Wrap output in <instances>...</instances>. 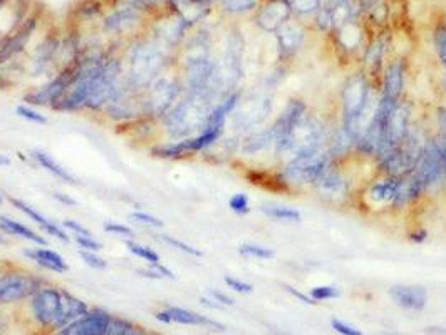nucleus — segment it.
<instances>
[{
	"mask_svg": "<svg viewBox=\"0 0 446 335\" xmlns=\"http://www.w3.org/2000/svg\"><path fill=\"white\" fill-rule=\"evenodd\" d=\"M14 314L17 315V321L25 327L29 335H49L56 332L63 327V287L47 281L24 303L14 308Z\"/></svg>",
	"mask_w": 446,
	"mask_h": 335,
	"instance_id": "nucleus-1",
	"label": "nucleus"
},
{
	"mask_svg": "<svg viewBox=\"0 0 446 335\" xmlns=\"http://www.w3.org/2000/svg\"><path fill=\"white\" fill-rule=\"evenodd\" d=\"M47 281L30 270L0 262V310L17 308Z\"/></svg>",
	"mask_w": 446,
	"mask_h": 335,
	"instance_id": "nucleus-2",
	"label": "nucleus"
},
{
	"mask_svg": "<svg viewBox=\"0 0 446 335\" xmlns=\"http://www.w3.org/2000/svg\"><path fill=\"white\" fill-rule=\"evenodd\" d=\"M324 144H326V129H324V124L315 116L304 114L292 126L291 131L284 136V139L277 144L276 151L277 156L292 159L299 154L321 150V148H324Z\"/></svg>",
	"mask_w": 446,
	"mask_h": 335,
	"instance_id": "nucleus-3",
	"label": "nucleus"
},
{
	"mask_svg": "<svg viewBox=\"0 0 446 335\" xmlns=\"http://www.w3.org/2000/svg\"><path fill=\"white\" fill-rule=\"evenodd\" d=\"M183 86L180 74H159L146 89L141 93L143 99V116L161 121V117L180 101Z\"/></svg>",
	"mask_w": 446,
	"mask_h": 335,
	"instance_id": "nucleus-4",
	"label": "nucleus"
},
{
	"mask_svg": "<svg viewBox=\"0 0 446 335\" xmlns=\"http://www.w3.org/2000/svg\"><path fill=\"white\" fill-rule=\"evenodd\" d=\"M331 161L333 159H331L327 148L299 154L285 163L284 170H282V180H284L285 186L314 185Z\"/></svg>",
	"mask_w": 446,
	"mask_h": 335,
	"instance_id": "nucleus-5",
	"label": "nucleus"
},
{
	"mask_svg": "<svg viewBox=\"0 0 446 335\" xmlns=\"http://www.w3.org/2000/svg\"><path fill=\"white\" fill-rule=\"evenodd\" d=\"M413 173L419 183H421L425 192H428L432 188H438L441 183L446 181V170L436 139L426 141Z\"/></svg>",
	"mask_w": 446,
	"mask_h": 335,
	"instance_id": "nucleus-6",
	"label": "nucleus"
},
{
	"mask_svg": "<svg viewBox=\"0 0 446 335\" xmlns=\"http://www.w3.org/2000/svg\"><path fill=\"white\" fill-rule=\"evenodd\" d=\"M399 178L383 176L371 181L361 193V203L368 211H383L394 207Z\"/></svg>",
	"mask_w": 446,
	"mask_h": 335,
	"instance_id": "nucleus-7",
	"label": "nucleus"
},
{
	"mask_svg": "<svg viewBox=\"0 0 446 335\" xmlns=\"http://www.w3.org/2000/svg\"><path fill=\"white\" fill-rule=\"evenodd\" d=\"M71 84V67L66 66L54 76L49 82L34 87L27 94H24V101L30 106H42V108H54L60 97L66 94Z\"/></svg>",
	"mask_w": 446,
	"mask_h": 335,
	"instance_id": "nucleus-8",
	"label": "nucleus"
},
{
	"mask_svg": "<svg viewBox=\"0 0 446 335\" xmlns=\"http://www.w3.org/2000/svg\"><path fill=\"white\" fill-rule=\"evenodd\" d=\"M114 315L102 307H91L81 319L49 335H108Z\"/></svg>",
	"mask_w": 446,
	"mask_h": 335,
	"instance_id": "nucleus-9",
	"label": "nucleus"
},
{
	"mask_svg": "<svg viewBox=\"0 0 446 335\" xmlns=\"http://www.w3.org/2000/svg\"><path fill=\"white\" fill-rule=\"evenodd\" d=\"M155 319L158 322L166 323V325L178 323V325L203 327V329L215 330V332H225V330H227V325H223L222 322L213 321V319L207 317V315H201L198 314V312L188 310V308L177 307V305H166L159 308V310L155 314Z\"/></svg>",
	"mask_w": 446,
	"mask_h": 335,
	"instance_id": "nucleus-10",
	"label": "nucleus"
},
{
	"mask_svg": "<svg viewBox=\"0 0 446 335\" xmlns=\"http://www.w3.org/2000/svg\"><path fill=\"white\" fill-rule=\"evenodd\" d=\"M314 186L319 196H322L327 201H333V203H341L350 195V183L348 176L339 168H335L333 161L327 165L321 176L315 180Z\"/></svg>",
	"mask_w": 446,
	"mask_h": 335,
	"instance_id": "nucleus-11",
	"label": "nucleus"
},
{
	"mask_svg": "<svg viewBox=\"0 0 446 335\" xmlns=\"http://www.w3.org/2000/svg\"><path fill=\"white\" fill-rule=\"evenodd\" d=\"M388 293L392 302L405 310L421 312L428 303V292L419 285H394Z\"/></svg>",
	"mask_w": 446,
	"mask_h": 335,
	"instance_id": "nucleus-12",
	"label": "nucleus"
},
{
	"mask_svg": "<svg viewBox=\"0 0 446 335\" xmlns=\"http://www.w3.org/2000/svg\"><path fill=\"white\" fill-rule=\"evenodd\" d=\"M7 200H9V203L12 205L14 208H17L19 211H22L24 215H27L30 220H34V222H36L42 228V231H45L47 235H51L52 238H57L59 242H63V243H69L71 242L69 235L66 233V228H63L60 224L54 223L52 220L45 218V216L42 215V213L37 211L36 208L30 207V205L25 203V201L19 200V198H12V196H7Z\"/></svg>",
	"mask_w": 446,
	"mask_h": 335,
	"instance_id": "nucleus-13",
	"label": "nucleus"
},
{
	"mask_svg": "<svg viewBox=\"0 0 446 335\" xmlns=\"http://www.w3.org/2000/svg\"><path fill=\"white\" fill-rule=\"evenodd\" d=\"M22 255L34 264H37L41 268L47 270L52 273H66L69 270V265L63 258V255L57 253L56 250L49 249V246H36V249L22 250Z\"/></svg>",
	"mask_w": 446,
	"mask_h": 335,
	"instance_id": "nucleus-14",
	"label": "nucleus"
},
{
	"mask_svg": "<svg viewBox=\"0 0 446 335\" xmlns=\"http://www.w3.org/2000/svg\"><path fill=\"white\" fill-rule=\"evenodd\" d=\"M405 89V64L401 60H391L384 69L383 94L381 96L399 101Z\"/></svg>",
	"mask_w": 446,
	"mask_h": 335,
	"instance_id": "nucleus-15",
	"label": "nucleus"
},
{
	"mask_svg": "<svg viewBox=\"0 0 446 335\" xmlns=\"http://www.w3.org/2000/svg\"><path fill=\"white\" fill-rule=\"evenodd\" d=\"M0 230H2L5 235H12V237L24 238V240H27V242L36 243L37 246H47L49 245V242L42 237V235L37 233V231H34L32 228L25 227L24 223L10 218V216L0 215Z\"/></svg>",
	"mask_w": 446,
	"mask_h": 335,
	"instance_id": "nucleus-16",
	"label": "nucleus"
},
{
	"mask_svg": "<svg viewBox=\"0 0 446 335\" xmlns=\"http://www.w3.org/2000/svg\"><path fill=\"white\" fill-rule=\"evenodd\" d=\"M63 295H64V315H63V327L64 329L66 325H69L78 319H81L82 315H86L87 312L91 310V305L86 302V300L79 299L78 295L67 290V288H63Z\"/></svg>",
	"mask_w": 446,
	"mask_h": 335,
	"instance_id": "nucleus-17",
	"label": "nucleus"
},
{
	"mask_svg": "<svg viewBox=\"0 0 446 335\" xmlns=\"http://www.w3.org/2000/svg\"><path fill=\"white\" fill-rule=\"evenodd\" d=\"M30 158H32L34 161H36L37 165H39L41 168H44V170L47 171V173L54 174L56 178H59L60 181L67 183V185H74V186L79 185V181L76 180L74 176H72L69 171H67L66 168H63L60 165H57L54 159H52V156L45 153V151L34 150L32 154H30Z\"/></svg>",
	"mask_w": 446,
	"mask_h": 335,
	"instance_id": "nucleus-18",
	"label": "nucleus"
},
{
	"mask_svg": "<svg viewBox=\"0 0 446 335\" xmlns=\"http://www.w3.org/2000/svg\"><path fill=\"white\" fill-rule=\"evenodd\" d=\"M291 14V5L287 0H280V2H274L272 5H269L260 15V22L265 29L276 30L280 25H284L285 19Z\"/></svg>",
	"mask_w": 446,
	"mask_h": 335,
	"instance_id": "nucleus-19",
	"label": "nucleus"
},
{
	"mask_svg": "<svg viewBox=\"0 0 446 335\" xmlns=\"http://www.w3.org/2000/svg\"><path fill=\"white\" fill-rule=\"evenodd\" d=\"M153 330L148 327L141 325V323L129 321V319L121 317V315H114L111 327H109L108 335H153Z\"/></svg>",
	"mask_w": 446,
	"mask_h": 335,
	"instance_id": "nucleus-20",
	"label": "nucleus"
},
{
	"mask_svg": "<svg viewBox=\"0 0 446 335\" xmlns=\"http://www.w3.org/2000/svg\"><path fill=\"white\" fill-rule=\"evenodd\" d=\"M262 213H265L269 218L279 220V222H291L299 223L300 222V213L293 208L279 207V205H262Z\"/></svg>",
	"mask_w": 446,
	"mask_h": 335,
	"instance_id": "nucleus-21",
	"label": "nucleus"
},
{
	"mask_svg": "<svg viewBox=\"0 0 446 335\" xmlns=\"http://www.w3.org/2000/svg\"><path fill=\"white\" fill-rule=\"evenodd\" d=\"M126 246H128L129 253H133L135 257H138V258H141V260H144L148 265L159 264V253L151 249V246L141 245V243L135 242V240H126Z\"/></svg>",
	"mask_w": 446,
	"mask_h": 335,
	"instance_id": "nucleus-22",
	"label": "nucleus"
},
{
	"mask_svg": "<svg viewBox=\"0 0 446 335\" xmlns=\"http://www.w3.org/2000/svg\"><path fill=\"white\" fill-rule=\"evenodd\" d=\"M279 41L282 51H284L285 54H292V52H296L297 49H299L300 42H302V36H300V32H297L296 29L285 27L284 25V32L279 36Z\"/></svg>",
	"mask_w": 446,
	"mask_h": 335,
	"instance_id": "nucleus-23",
	"label": "nucleus"
},
{
	"mask_svg": "<svg viewBox=\"0 0 446 335\" xmlns=\"http://www.w3.org/2000/svg\"><path fill=\"white\" fill-rule=\"evenodd\" d=\"M158 240H161V242H163V243H166V245L173 246V249H177V250L183 251V253H188V255H192V257H198V258H201V257H203V251H201V250H198V249H195V246L188 245V243L181 242V240H178V238L171 237V235H166V233H163V235H159Z\"/></svg>",
	"mask_w": 446,
	"mask_h": 335,
	"instance_id": "nucleus-24",
	"label": "nucleus"
},
{
	"mask_svg": "<svg viewBox=\"0 0 446 335\" xmlns=\"http://www.w3.org/2000/svg\"><path fill=\"white\" fill-rule=\"evenodd\" d=\"M309 295L315 300V302H324V300H334L341 297V290L335 285H319V287L311 288Z\"/></svg>",
	"mask_w": 446,
	"mask_h": 335,
	"instance_id": "nucleus-25",
	"label": "nucleus"
},
{
	"mask_svg": "<svg viewBox=\"0 0 446 335\" xmlns=\"http://www.w3.org/2000/svg\"><path fill=\"white\" fill-rule=\"evenodd\" d=\"M238 253L243 255V257L260 258V260H269V258L274 257V251L270 249H267V246H262V245H252V243L240 245Z\"/></svg>",
	"mask_w": 446,
	"mask_h": 335,
	"instance_id": "nucleus-26",
	"label": "nucleus"
},
{
	"mask_svg": "<svg viewBox=\"0 0 446 335\" xmlns=\"http://www.w3.org/2000/svg\"><path fill=\"white\" fill-rule=\"evenodd\" d=\"M15 114H17L19 117H22V119H27L30 123H36V124H47L49 119L44 116V114H41L39 111H36V109H32L30 106H25V104H21L15 108Z\"/></svg>",
	"mask_w": 446,
	"mask_h": 335,
	"instance_id": "nucleus-27",
	"label": "nucleus"
},
{
	"mask_svg": "<svg viewBox=\"0 0 446 335\" xmlns=\"http://www.w3.org/2000/svg\"><path fill=\"white\" fill-rule=\"evenodd\" d=\"M434 49L446 69V25L441 24L434 29Z\"/></svg>",
	"mask_w": 446,
	"mask_h": 335,
	"instance_id": "nucleus-28",
	"label": "nucleus"
},
{
	"mask_svg": "<svg viewBox=\"0 0 446 335\" xmlns=\"http://www.w3.org/2000/svg\"><path fill=\"white\" fill-rule=\"evenodd\" d=\"M128 218L131 220V222L143 224V227H150V228H163V224H165L159 218H156V216L150 215V213H144V211L129 213Z\"/></svg>",
	"mask_w": 446,
	"mask_h": 335,
	"instance_id": "nucleus-29",
	"label": "nucleus"
},
{
	"mask_svg": "<svg viewBox=\"0 0 446 335\" xmlns=\"http://www.w3.org/2000/svg\"><path fill=\"white\" fill-rule=\"evenodd\" d=\"M104 231L106 233H111V235H118V237H124L126 240H135V230H133L131 227H128V224H123V223H118V222H106L104 223Z\"/></svg>",
	"mask_w": 446,
	"mask_h": 335,
	"instance_id": "nucleus-30",
	"label": "nucleus"
},
{
	"mask_svg": "<svg viewBox=\"0 0 446 335\" xmlns=\"http://www.w3.org/2000/svg\"><path fill=\"white\" fill-rule=\"evenodd\" d=\"M228 207H230L232 211L237 213V215H247V213H250L249 196L243 195V193H235V195L228 200Z\"/></svg>",
	"mask_w": 446,
	"mask_h": 335,
	"instance_id": "nucleus-31",
	"label": "nucleus"
},
{
	"mask_svg": "<svg viewBox=\"0 0 446 335\" xmlns=\"http://www.w3.org/2000/svg\"><path fill=\"white\" fill-rule=\"evenodd\" d=\"M79 255H81L82 262L87 266L94 270H106L108 268V262L104 260L102 257H99L96 251H86V250H79Z\"/></svg>",
	"mask_w": 446,
	"mask_h": 335,
	"instance_id": "nucleus-32",
	"label": "nucleus"
},
{
	"mask_svg": "<svg viewBox=\"0 0 446 335\" xmlns=\"http://www.w3.org/2000/svg\"><path fill=\"white\" fill-rule=\"evenodd\" d=\"M257 5V0H225L223 7L228 12H247V10H252Z\"/></svg>",
	"mask_w": 446,
	"mask_h": 335,
	"instance_id": "nucleus-33",
	"label": "nucleus"
},
{
	"mask_svg": "<svg viewBox=\"0 0 446 335\" xmlns=\"http://www.w3.org/2000/svg\"><path fill=\"white\" fill-rule=\"evenodd\" d=\"M74 242L78 243L79 250H86V251H101L102 250V243L98 242L94 237H84V235H74Z\"/></svg>",
	"mask_w": 446,
	"mask_h": 335,
	"instance_id": "nucleus-34",
	"label": "nucleus"
},
{
	"mask_svg": "<svg viewBox=\"0 0 446 335\" xmlns=\"http://www.w3.org/2000/svg\"><path fill=\"white\" fill-rule=\"evenodd\" d=\"M223 281H225V285H227L228 288H232L234 292H238V293H252V292H254V285L247 284V281H243V280L235 279V277L225 275Z\"/></svg>",
	"mask_w": 446,
	"mask_h": 335,
	"instance_id": "nucleus-35",
	"label": "nucleus"
},
{
	"mask_svg": "<svg viewBox=\"0 0 446 335\" xmlns=\"http://www.w3.org/2000/svg\"><path fill=\"white\" fill-rule=\"evenodd\" d=\"M331 327L334 329V332L341 335H364L357 327L349 325V323L339 321V319H333V321H331Z\"/></svg>",
	"mask_w": 446,
	"mask_h": 335,
	"instance_id": "nucleus-36",
	"label": "nucleus"
},
{
	"mask_svg": "<svg viewBox=\"0 0 446 335\" xmlns=\"http://www.w3.org/2000/svg\"><path fill=\"white\" fill-rule=\"evenodd\" d=\"M63 228H66V230H69L72 235H84V237H93V233H91L89 230H87L84 224H81L79 222H76V220H64L63 222Z\"/></svg>",
	"mask_w": 446,
	"mask_h": 335,
	"instance_id": "nucleus-37",
	"label": "nucleus"
},
{
	"mask_svg": "<svg viewBox=\"0 0 446 335\" xmlns=\"http://www.w3.org/2000/svg\"><path fill=\"white\" fill-rule=\"evenodd\" d=\"M208 297H210V299L215 300V302H219L222 307H232V305H235V300L232 299L230 295H227V293H225V292L215 290V288H208Z\"/></svg>",
	"mask_w": 446,
	"mask_h": 335,
	"instance_id": "nucleus-38",
	"label": "nucleus"
},
{
	"mask_svg": "<svg viewBox=\"0 0 446 335\" xmlns=\"http://www.w3.org/2000/svg\"><path fill=\"white\" fill-rule=\"evenodd\" d=\"M284 290H285V292H289V293H291V295H292V297H296V299H297V300H300V302H304V303H306V305H315V303H317V302H315V300H314V299H312V297H311V295H304V293H302V292L296 290V288L291 287V285H284Z\"/></svg>",
	"mask_w": 446,
	"mask_h": 335,
	"instance_id": "nucleus-39",
	"label": "nucleus"
},
{
	"mask_svg": "<svg viewBox=\"0 0 446 335\" xmlns=\"http://www.w3.org/2000/svg\"><path fill=\"white\" fill-rule=\"evenodd\" d=\"M151 268L156 270V272L159 273V275H161V279H168V280H175L177 279V277H175V273L171 272L170 268H168V266H165L161 264V262H159V264H153V265H150Z\"/></svg>",
	"mask_w": 446,
	"mask_h": 335,
	"instance_id": "nucleus-40",
	"label": "nucleus"
},
{
	"mask_svg": "<svg viewBox=\"0 0 446 335\" xmlns=\"http://www.w3.org/2000/svg\"><path fill=\"white\" fill-rule=\"evenodd\" d=\"M52 198H54L56 201H59V203L66 205V207H78V201L74 200V198H71L69 195H66V193H52Z\"/></svg>",
	"mask_w": 446,
	"mask_h": 335,
	"instance_id": "nucleus-41",
	"label": "nucleus"
},
{
	"mask_svg": "<svg viewBox=\"0 0 446 335\" xmlns=\"http://www.w3.org/2000/svg\"><path fill=\"white\" fill-rule=\"evenodd\" d=\"M200 303L207 308H213V310H220V308H223L219 302H215V300L210 299V297H200Z\"/></svg>",
	"mask_w": 446,
	"mask_h": 335,
	"instance_id": "nucleus-42",
	"label": "nucleus"
},
{
	"mask_svg": "<svg viewBox=\"0 0 446 335\" xmlns=\"http://www.w3.org/2000/svg\"><path fill=\"white\" fill-rule=\"evenodd\" d=\"M10 163H12V159L9 158V156L7 154H0V168H7V166H10Z\"/></svg>",
	"mask_w": 446,
	"mask_h": 335,
	"instance_id": "nucleus-43",
	"label": "nucleus"
},
{
	"mask_svg": "<svg viewBox=\"0 0 446 335\" xmlns=\"http://www.w3.org/2000/svg\"><path fill=\"white\" fill-rule=\"evenodd\" d=\"M10 242L7 240V237L3 233H0V246H9Z\"/></svg>",
	"mask_w": 446,
	"mask_h": 335,
	"instance_id": "nucleus-44",
	"label": "nucleus"
},
{
	"mask_svg": "<svg viewBox=\"0 0 446 335\" xmlns=\"http://www.w3.org/2000/svg\"><path fill=\"white\" fill-rule=\"evenodd\" d=\"M2 203H3V196L0 195V205H2Z\"/></svg>",
	"mask_w": 446,
	"mask_h": 335,
	"instance_id": "nucleus-45",
	"label": "nucleus"
},
{
	"mask_svg": "<svg viewBox=\"0 0 446 335\" xmlns=\"http://www.w3.org/2000/svg\"><path fill=\"white\" fill-rule=\"evenodd\" d=\"M3 3H5V0H0V7H2Z\"/></svg>",
	"mask_w": 446,
	"mask_h": 335,
	"instance_id": "nucleus-46",
	"label": "nucleus"
},
{
	"mask_svg": "<svg viewBox=\"0 0 446 335\" xmlns=\"http://www.w3.org/2000/svg\"><path fill=\"white\" fill-rule=\"evenodd\" d=\"M0 335H7V334H5V332H3V330H2V329H0Z\"/></svg>",
	"mask_w": 446,
	"mask_h": 335,
	"instance_id": "nucleus-47",
	"label": "nucleus"
},
{
	"mask_svg": "<svg viewBox=\"0 0 446 335\" xmlns=\"http://www.w3.org/2000/svg\"><path fill=\"white\" fill-rule=\"evenodd\" d=\"M153 335H161V334H156V332H155V334H153Z\"/></svg>",
	"mask_w": 446,
	"mask_h": 335,
	"instance_id": "nucleus-48",
	"label": "nucleus"
}]
</instances>
